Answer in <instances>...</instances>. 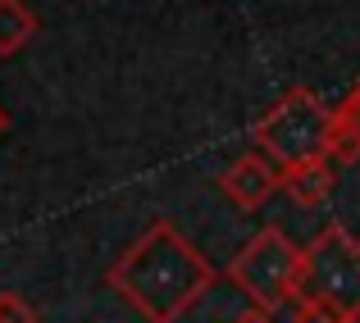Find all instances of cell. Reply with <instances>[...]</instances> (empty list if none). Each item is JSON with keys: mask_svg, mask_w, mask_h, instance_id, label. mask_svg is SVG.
Segmentation results:
<instances>
[{"mask_svg": "<svg viewBox=\"0 0 360 323\" xmlns=\"http://www.w3.org/2000/svg\"><path fill=\"white\" fill-rule=\"evenodd\" d=\"M105 282L146 323H178L214 287V264L169 218H155L105 269Z\"/></svg>", "mask_w": 360, "mask_h": 323, "instance_id": "cell-1", "label": "cell"}, {"mask_svg": "<svg viewBox=\"0 0 360 323\" xmlns=\"http://www.w3.org/2000/svg\"><path fill=\"white\" fill-rule=\"evenodd\" d=\"M251 137L260 146V155H269L278 169L324 159L328 137H333V110L324 105V96L315 87H288L255 119Z\"/></svg>", "mask_w": 360, "mask_h": 323, "instance_id": "cell-2", "label": "cell"}, {"mask_svg": "<svg viewBox=\"0 0 360 323\" xmlns=\"http://www.w3.org/2000/svg\"><path fill=\"white\" fill-rule=\"evenodd\" d=\"M297 301H324L360 323V242L342 223H324L301 246Z\"/></svg>", "mask_w": 360, "mask_h": 323, "instance_id": "cell-3", "label": "cell"}, {"mask_svg": "<svg viewBox=\"0 0 360 323\" xmlns=\"http://www.w3.org/2000/svg\"><path fill=\"white\" fill-rule=\"evenodd\" d=\"M297 273H301V246L278 223L260 228L229 264V282L251 301V310H264V315L297 301Z\"/></svg>", "mask_w": 360, "mask_h": 323, "instance_id": "cell-4", "label": "cell"}, {"mask_svg": "<svg viewBox=\"0 0 360 323\" xmlns=\"http://www.w3.org/2000/svg\"><path fill=\"white\" fill-rule=\"evenodd\" d=\"M219 187H224V196H229L233 205H242V210H260L269 196L283 192V169L274 164L269 155H260V150H246V155H238L219 173Z\"/></svg>", "mask_w": 360, "mask_h": 323, "instance_id": "cell-5", "label": "cell"}, {"mask_svg": "<svg viewBox=\"0 0 360 323\" xmlns=\"http://www.w3.org/2000/svg\"><path fill=\"white\" fill-rule=\"evenodd\" d=\"M333 183H338V164H333L328 155L283 169V192H288L292 205H301V210H315V205H324L328 192H333Z\"/></svg>", "mask_w": 360, "mask_h": 323, "instance_id": "cell-6", "label": "cell"}, {"mask_svg": "<svg viewBox=\"0 0 360 323\" xmlns=\"http://www.w3.org/2000/svg\"><path fill=\"white\" fill-rule=\"evenodd\" d=\"M328 159H333V164H356V159H360V96H356V91H347L342 105L333 110Z\"/></svg>", "mask_w": 360, "mask_h": 323, "instance_id": "cell-7", "label": "cell"}, {"mask_svg": "<svg viewBox=\"0 0 360 323\" xmlns=\"http://www.w3.org/2000/svg\"><path fill=\"white\" fill-rule=\"evenodd\" d=\"M37 37V14L23 0H0V55H18Z\"/></svg>", "mask_w": 360, "mask_h": 323, "instance_id": "cell-8", "label": "cell"}, {"mask_svg": "<svg viewBox=\"0 0 360 323\" xmlns=\"http://www.w3.org/2000/svg\"><path fill=\"white\" fill-rule=\"evenodd\" d=\"M297 323H356V319H347L342 310L324 305V301H297Z\"/></svg>", "mask_w": 360, "mask_h": 323, "instance_id": "cell-9", "label": "cell"}, {"mask_svg": "<svg viewBox=\"0 0 360 323\" xmlns=\"http://www.w3.org/2000/svg\"><path fill=\"white\" fill-rule=\"evenodd\" d=\"M0 323H41V319L18 291H0Z\"/></svg>", "mask_w": 360, "mask_h": 323, "instance_id": "cell-10", "label": "cell"}, {"mask_svg": "<svg viewBox=\"0 0 360 323\" xmlns=\"http://www.w3.org/2000/svg\"><path fill=\"white\" fill-rule=\"evenodd\" d=\"M238 323H274V319H269V315H264V310H246V315H242Z\"/></svg>", "mask_w": 360, "mask_h": 323, "instance_id": "cell-11", "label": "cell"}, {"mask_svg": "<svg viewBox=\"0 0 360 323\" xmlns=\"http://www.w3.org/2000/svg\"><path fill=\"white\" fill-rule=\"evenodd\" d=\"M5 128H9V114H5V110H0V137H5Z\"/></svg>", "mask_w": 360, "mask_h": 323, "instance_id": "cell-12", "label": "cell"}, {"mask_svg": "<svg viewBox=\"0 0 360 323\" xmlns=\"http://www.w3.org/2000/svg\"><path fill=\"white\" fill-rule=\"evenodd\" d=\"M352 91H356V96H360V82H356V87H352Z\"/></svg>", "mask_w": 360, "mask_h": 323, "instance_id": "cell-13", "label": "cell"}]
</instances>
